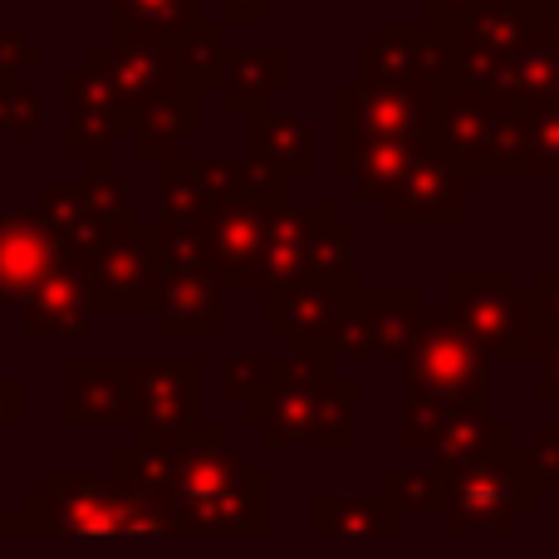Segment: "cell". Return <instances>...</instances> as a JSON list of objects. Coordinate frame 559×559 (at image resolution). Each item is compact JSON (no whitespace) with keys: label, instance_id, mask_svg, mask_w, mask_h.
<instances>
[{"label":"cell","instance_id":"6da1fadb","mask_svg":"<svg viewBox=\"0 0 559 559\" xmlns=\"http://www.w3.org/2000/svg\"><path fill=\"white\" fill-rule=\"evenodd\" d=\"M163 506L173 535L261 540L271 531V481L226 442L216 423L187 427L173 442V481H167Z\"/></svg>","mask_w":559,"mask_h":559},{"label":"cell","instance_id":"7a4b0ae2","mask_svg":"<svg viewBox=\"0 0 559 559\" xmlns=\"http://www.w3.org/2000/svg\"><path fill=\"white\" fill-rule=\"evenodd\" d=\"M241 413L265 447L309 442L319 452H348L358 442V383L338 373L334 358H265V378Z\"/></svg>","mask_w":559,"mask_h":559},{"label":"cell","instance_id":"3957f363","mask_svg":"<svg viewBox=\"0 0 559 559\" xmlns=\"http://www.w3.org/2000/svg\"><path fill=\"white\" fill-rule=\"evenodd\" d=\"M5 535H173V521L157 501L123 491L108 476L84 466H49L39 486L20 496V511L5 515Z\"/></svg>","mask_w":559,"mask_h":559},{"label":"cell","instance_id":"277c9868","mask_svg":"<svg viewBox=\"0 0 559 559\" xmlns=\"http://www.w3.org/2000/svg\"><path fill=\"white\" fill-rule=\"evenodd\" d=\"M525 114L491 88L452 84L427 94L423 138L466 182H525Z\"/></svg>","mask_w":559,"mask_h":559},{"label":"cell","instance_id":"5b68a950","mask_svg":"<svg viewBox=\"0 0 559 559\" xmlns=\"http://www.w3.org/2000/svg\"><path fill=\"white\" fill-rule=\"evenodd\" d=\"M442 496H437V521L447 535H506L540 506L531 472H525L521 442H501L486 456H472L462 466H442Z\"/></svg>","mask_w":559,"mask_h":559},{"label":"cell","instance_id":"8992f818","mask_svg":"<svg viewBox=\"0 0 559 559\" xmlns=\"http://www.w3.org/2000/svg\"><path fill=\"white\" fill-rule=\"evenodd\" d=\"M442 314L491 358H535L540 344L531 295L506 265H452L442 275Z\"/></svg>","mask_w":559,"mask_h":559},{"label":"cell","instance_id":"52a82bcc","mask_svg":"<svg viewBox=\"0 0 559 559\" xmlns=\"http://www.w3.org/2000/svg\"><path fill=\"white\" fill-rule=\"evenodd\" d=\"M74 275L79 289H84L88 314H153L157 295L173 280L163 251H157V226L147 222L114 226L74 265Z\"/></svg>","mask_w":559,"mask_h":559},{"label":"cell","instance_id":"ba28073f","mask_svg":"<svg viewBox=\"0 0 559 559\" xmlns=\"http://www.w3.org/2000/svg\"><path fill=\"white\" fill-rule=\"evenodd\" d=\"M354 84H388L407 94H442L456 84L452 35L427 20H383L368 45L354 55Z\"/></svg>","mask_w":559,"mask_h":559},{"label":"cell","instance_id":"9c48e42d","mask_svg":"<svg viewBox=\"0 0 559 559\" xmlns=\"http://www.w3.org/2000/svg\"><path fill=\"white\" fill-rule=\"evenodd\" d=\"M427 329L423 289H354L338 324L324 334V358H388L403 364Z\"/></svg>","mask_w":559,"mask_h":559},{"label":"cell","instance_id":"30bf717a","mask_svg":"<svg viewBox=\"0 0 559 559\" xmlns=\"http://www.w3.org/2000/svg\"><path fill=\"white\" fill-rule=\"evenodd\" d=\"M407 397H462V403H491V354L452 324L447 314H427L423 338L403 358Z\"/></svg>","mask_w":559,"mask_h":559},{"label":"cell","instance_id":"8fae6325","mask_svg":"<svg viewBox=\"0 0 559 559\" xmlns=\"http://www.w3.org/2000/svg\"><path fill=\"white\" fill-rule=\"evenodd\" d=\"M427 98L388 84H344L334 94V177L354 163L364 147L423 138Z\"/></svg>","mask_w":559,"mask_h":559},{"label":"cell","instance_id":"7c38bea8","mask_svg":"<svg viewBox=\"0 0 559 559\" xmlns=\"http://www.w3.org/2000/svg\"><path fill=\"white\" fill-rule=\"evenodd\" d=\"M138 373V442H177L187 427L202 423V364L192 354L177 358H133Z\"/></svg>","mask_w":559,"mask_h":559},{"label":"cell","instance_id":"4fadbf2b","mask_svg":"<svg viewBox=\"0 0 559 559\" xmlns=\"http://www.w3.org/2000/svg\"><path fill=\"white\" fill-rule=\"evenodd\" d=\"M64 423L69 427H133L138 373L128 354H79L64 358Z\"/></svg>","mask_w":559,"mask_h":559},{"label":"cell","instance_id":"5bb4252c","mask_svg":"<svg viewBox=\"0 0 559 559\" xmlns=\"http://www.w3.org/2000/svg\"><path fill=\"white\" fill-rule=\"evenodd\" d=\"M354 280L334 285V280H295V285L265 289V329L285 338L289 354L299 358H324V334L338 324V314L354 299Z\"/></svg>","mask_w":559,"mask_h":559},{"label":"cell","instance_id":"9a60e30c","mask_svg":"<svg viewBox=\"0 0 559 559\" xmlns=\"http://www.w3.org/2000/svg\"><path fill=\"white\" fill-rule=\"evenodd\" d=\"M64 265L74 261L35 206H0V305L15 309L39 280Z\"/></svg>","mask_w":559,"mask_h":559},{"label":"cell","instance_id":"2e32d148","mask_svg":"<svg viewBox=\"0 0 559 559\" xmlns=\"http://www.w3.org/2000/svg\"><path fill=\"white\" fill-rule=\"evenodd\" d=\"M104 88L114 94L118 108L138 114L143 104L182 88L177 79V45H138V39H108V45H94L84 59Z\"/></svg>","mask_w":559,"mask_h":559},{"label":"cell","instance_id":"e0dca14e","mask_svg":"<svg viewBox=\"0 0 559 559\" xmlns=\"http://www.w3.org/2000/svg\"><path fill=\"white\" fill-rule=\"evenodd\" d=\"M329 216H338L329 202H275L265 216L261 255L246 271V289H275L309 280V241Z\"/></svg>","mask_w":559,"mask_h":559},{"label":"cell","instance_id":"ac0fdd59","mask_svg":"<svg viewBox=\"0 0 559 559\" xmlns=\"http://www.w3.org/2000/svg\"><path fill=\"white\" fill-rule=\"evenodd\" d=\"M466 216H472V182L442 157L423 163L378 202L383 226H466Z\"/></svg>","mask_w":559,"mask_h":559},{"label":"cell","instance_id":"d6986e66","mask_svg":"<svg viewBox=\"0 0 559 559\" xmlns=\"http://www.w3.org/2000/svg\"><path fill=\"white\" fill-rule=\"evenodd\" d=\"M447 35H452L456 84H481L501 59H511L515 49L531 45V15L521 5H511V0H486Z\"/></svg>","mask_w":559,"mask_h":559},{"label":"cell","instance_id":"ffe728a7","mask_svg":"<svg viewBox=\"0 0 559 559\" xmlns=\"http://www.w3.org/2000/svg\"><path fill=\"white\" fill-rule=\"evenodd\" d=\"M64 94H69V123H64V153L74 163H94L108 157V147L118 138H128L133 114L114 104V94L104 88V79L88 64H69L64 69Z\"/></svg>","mask_w":559,"mask_h":559},{"label":"cell","instance_id":"44dd1931","mask_svg":"<svg viewBox=\"0 0 559 559\" xmlns=\"http://www.w3.org/2000/svg\"><path fill=\"white\" fill-rule=\"evenodd\" d=\"M35 212L45 216V226L59 236V246L69 251L74 265L114 231L104 206H98V197H94V187H88V177H49V182L39 187Z\"/></svg>","mask_w":559,"mask_h":559},{"label":"cell","instance_id":"7402d4cb","mask_svg":"<svg viewBox=\"0 0 559 559\" xmlns=\"http://www.w3.org/2000/svg\"><path fill=\"white\" fill-rule=\"evenodd\" d=\"M285 84H289V49L285 45H261V49L231 45L226 49L216 98H222L226 114L251 118V114H261V108H271V98Z\"/></svg>","mask_w":559,"mask_h":559},{"label":"cell","instance_id":"603a6c76","mask_svg":"<svg viewBox=\"0 0 559 559\" xmlns=\"http://www.w3.org/2000/svg\"><path fill=\"white\" fill-rule=\"evenodd\" d=\"M163 338H216L226 329V289L216 275H173L153 305Z\"/></svg>","mask_w":559,"mask_h":559},{"label":"cell","instance_id":"cb8c5ba5","mask_svg":"<svg viewBox=\"0 0 559 559\" xmlns=\"http://www.w3.org/2000/svg\"><path fill=\"white\" fill-rule=\"evenodd\" d=\"M275 202H226L216 206V216L206 222V241H212V261H216V280L222 289H246V271L261 255L265 241V216H271Z\"/></svg>","mask_w":559,"mask_h":559},{"label":"cell","instance_id":"d4e9b609","mask_svg":"<svg viewBox=\"0 0 559 559\" xmlns=\"http://www.w3.org/2000/svg\"><path fill=\"white\" fill-rule=\"evenodd\" d=\"M202 133V94L192 88H173V94L153 98L133 114L128 128V143L143 163H167V157H182V147Z\"/></svg>","mask_w":559,"mask_h":559},{"label":"cell","instance_id":"484cf974","mask_svg":"<svg viewBox=\"0 0 559 559\" xmlns=\"http://www.w3.org/2000/svg\"><path fill=\"white\" fill-rule=\"evenodd\" d=\"M241 153L275 163L289 182H309L314 177V128L295 108H261L246 118Z\"/></svg>","mask_w":559,"mask_h":559},{"label":"cell","instance_id":"4316f807","mask_svg":"<svg viewBox=\"0 0 559 559\" xmlns=\"http://www.w3.org/2000/svg\"><path fill=\"white\" fill-rule=\"evenodd\" d=\"M20 319V334H45V338H84L88 334V305H84V289H79L74 265L55 271L49 280H39L25 299L15 305Z\"/></svg>","mask_w":559,"mask_h":559},{"label":"cell","instance_id":"83f0119b","mask_svg":"<svg viewBox=\"0 0 559 559\" xmlns=\"http://www.w3.org/2000/svg\"><path fill=\"white\" fill-rule=\"evenodd\" d=\"M432 143L427 138H397V143H373L364 147V153L354 157V163L338 173V182H348V192H354V202H383L388 192H393L397 182H407V177L417 173L423 163H432Z\"/></svg>","mask_w":559,"mask_h":559},{"label":"cell","instance_id":"f1b7e54d","mask_svg":"<svg viewBox=\"0 0 559 559\" xmlns=\"http://www.w3.org/2000/svg\"><path fill=\"white\" fill-rule=\"evenodd\" d=\"M153 202H157V222L167 226H206L216 216V192L206 182L202 157H167L153 163Z\"/></svg>","mask_w":559,"mask_h":559},{"label":"cell","instance_id":"f546056e","mask_svg":"<svg viewBox=\"0 0 559 559\" xmlns=\"http://www.w3.org/2000/svg\"><path fill=\"white\" fill-rule=\"evenodd\" d=\"M309 535L314 540H397L403 521L368 496L314 491L309 496Z\"/></svg>","mask_w":559,"mask_h":559},{"label":"cell","instance_id":"4dcf8cb0","mask_svg":"<svg viewBox=\"0 0 559 559\" xmlns=\"http://www.w3.org/2000/svg\"><path fill=\"white\" fill-rule=\"evenodd\" d=\"M114 39L138 45H177L202 20V0H108Z\"/></svg>","mask_w":559,"mask_h":559},{"label":"cell","instance_id":"1f68e13d","mask_svg":"<svg viewBox=\"0 0 559 559\" xmlns=\"http://www.w3.org/2000/svg\"><path fill=\"white\" fill-rule=\"evenodd\" d=\"M501 442H515L511 427L496 423L491 407H472V413L452 417V423L432 437L427 456H432V472H442V466H462V462H472V456H486Z\"/></svg>","mask_w":559,"mask_h":559},{"label":"cell","instance_id":"d6a6232c","mask_svg":"<svg viewBox=\"0 0 559 559\" xmlns=\"http://www.w3.org/2000/svg\"><path fill=\"white\" fill-rule=\"evenodd\" d=\"M108 481H118L123 491L147 496V501L163 506L167 481H173V442H138L133 437L128 447H114V456H108Z\"/></svg>","mask_w":559,"mask_h":559},{"label":"cell","instance_id":"836d02e7","mask_svg":"<svg viewBox=\"0 0 559 559\" xmlns=\"http://www.w3.org/2000/svg\"><path fill=\"white\" fill-rule=\"evenodd\" d=\"M226 25L222 20H197L182 39H177V79L192 94H206V88L222 84V64H226Z\"/></svg>","mask_w":559,"mask_h":559},{"label":"cell","instance_id":"e575fe53","mask_svg":"<svg viewBox=\"0 0 559 559\" xmlns=\"http://www.w3.org/2000/svg\"><path fill=\"white\" fill-rule=\"evenodd\" d=\"M437 496H442V476L432 466H383L378 472L373 501L383 511H393L397 521H407V515H437Z\"/></svg>","mask_w":559,"mask_h":559},{"label":"cell","instance_id":"d590c367","mask_svg":"<svg viewBox=\"0 0 559 559\" xmlns=\"http://www.w3.org/2000/svg\"><path fill=\"white\" fill-rule=\"evenodd\" d=\"M354 246H358L354 226H348L344 216H329L314 231V241H309V280L348 285V280H354Z\"/></svg>","mask_w":559,"mask_h":559},{"label":"cell","instance_id":"8d00e7d4","mask_svg":"<svg viewBox=\"0 0 559 559\" xmlns=\"http://www.w3.org/2000/svg\"><path fill=\"white\" fill-rule=\"evenodd\" d=\"M472 407H491V403H462V397H407L403 423H397V442L413 447V452H427L432 437L442 432L452 417L472 413Z\"/></svg>","mask_w":559,"mask_h":559},{"label":"cell","instance_id":"74e56055","mask_svg":"<svg viewBox=\"0 0 559 559\" xmlns=\"http://www.w3.org/2000/svg\"><path fill=\"white\" fill-rule=\"evenodd\" d=\"M525 182H559V104L525 114Z\"/></svg>","mask_w":559,"mask_h":559},{"label":"cell","instance_id":"f35d334b","mask_svg":"<svg viewBox=\"0 0 559 559\" xmlns=\"http://www.w3.org/2000/svg\"><path fill=\"white\" fill-rule=\"evenodd\" d=\"M157 251H163V261H167V271L173 275H216L206 226H167V222H157Z\"/></svg>","mask_w":559,"mask_h":559},{"label":"cell","instance_id":"ab89813d","mask_svg":"<svg viewBox=\"0 0 559 559\" xmlns=\"http://www.w3.org/2000/svg\"><path fill=\"white\" fill-rule=\"evenodd\" d=\"M521 456H525V472H531L535 491L559 496V417H545V423L525 437Z\"/></svg>","mask_w":559,"mask_h":559},{"label":"cell","instance_id":"60d3db41","mask_svg":"<svg viewBox=\"0 0 559 559\" xmlns=\"http://www.w3.org/2000/svg\"><path fill=\"white\" fill-rule=\"evenodd\" d=\"M45 64V45H35V39H25L20 29L0 25V98L10 94V88L25 84L29 69Z\"/></svg>","mask_w":559,"mask_h":559},{"label":"cell","instance_id":"b9f144b4","mask_svg":"<svg viewBox=\"0 0 559 559\" xmlns=\"http://www.w3.org/2000/svg\"><path fill=\"white\" fill-rule=\"evenodd\" d=\"M39 118H45V94H39V84H20L0 98V138L35 133Z\"/></svg>","mask_w":559,"mask_h":559},{"label":"cell","instance_id":"7bdbcfd3","mask_svg":"<svg viewBox=\"0 0 559 559\" xmlns=\"http://www.w3.org/2000/svg\"><path fill=\"white\" fill-rule=\"evenodd\" d=\"M525 295H531V309H535L540 334H559V265H540L535 280L525 285Z\"/></svg>","mask_w":559,"mask_h":559},{"label":"cell","instance_id":"ee69618b","mask_svg":"<svg viewBox=\"0 0 559 559\" xmlns=\"http://www.w3.org/2000/svg\"><path fill=\"white\" fill-rule=\"evenodd\" d=\"M202 167H206V182H212V192H216V202H241L246 197V163L241 157H231V153H206L202 157Z\"/></svg>","mask_w":559,"mask_h":559},{"label":"cell","instance_id":"f6af8a7d","mask_svg":"<svg viewBox=\"0 0 559 559\" xmlns=\"http://www.w3.org/2000/svg\"><path fill=\"white\" fill-rule=\"evenodd\" d=\"M261 378H265V358H255V354H236V358H226V368H222V397L226 403H236L241 407L246 397L261 388Z\"/></svg>","mask_w":559,"mask_h":559},{"label":"cell","instance_id":"bcb514c9","mask_svg":"<svg viewBox=\"0 0 559 559\" xmlns=\"http://www.w3.org/2000/svg\"><path fill=\"white\" fill-rule=\"evenodd\" d=\"M535 358H540V378H535V397L545 407L559 413V334H540L535 344Z\"/></svg>","mask_w":559,"mask_h":559},{"label":"cell","instance_id":"7dc6e473","mask_svg":"<svg viewBox=\"0 0 559 559\" xmlns=\"http://www.w3.org/2000/svg\"><path fill=\"white\" fill-rule=\"evenodd\" d=\"M407 5H423V20L437 29H452L462 25L466 15H472L476 5H486V0H407Z\"/></svg>","mask_w":559,"mask_h":559},{"label":"cell","instance_id":"c3c4849f","mask_svg":"<svg viewBox=\"0 0 559 559\" xmlns=\"http://www.w3.org/2000/svg\"><path fill=\"white\" fill-rule=\"evenodd\" d=\"M20 423H25V383L0 368V427H20Z\"/></svg>","mask_w":559,"mask_h":559},{"label":"cell","instance_id":"681fc988","mask_svg":"<svg viewBox=\"0 0 559 559\" xmlns=\"http://www.w3.org/2000/svg\"><path fill=\"white\" fill-rule=\"evenodd\" d=\"M280 0H222V25H265Z\"/></svg>","mask_w":559,"mask_h":559},{"label":"cell","instance_id":"f907efd6","mask_svg":"<svg viewBox=\"0 0 559 559\" xmlns=\"http://www.w3.org/2000/svg\"><path fill=\"white\" fill-rule=\"evenodd\" d=\"M531 39L559 55V0H555V5H545L540 15H531Z\"/></svg>","mask_w":559,"mask_h":559},{"label":"cell","instance_id":"816d5d0a","mask_svg":"<svg viewBox=\"0 0 559 559\" xmlns=\"http://www.w3.org/2000/svg\"><path fill=\"white\" fill-rule=\"evenodd\" d=\"M511 5H521L525 15H540V10H545V5H555V0H511Z\"/></svg>","mask_w":559,"mask_h":559},{"label":"cell","instance_id":"f5cc1de1","mask_svg":"<svg viewBox=\"0 0 559 559\" xmlns=\"http://www.w3.org/2000/svg\"><path fill=\"white\" fill-rule=\"evenodd\" d=\"M74 5H108V0H74Z\"/></svg>","mask_w":559,"mask_h":559},{"label":"cell","instance_id":"db71d44e","mask_svg":"<svg viewBox=\"0 0 559 559\" xmlns=\"http://www.w3.org/2000/svg\"><path fill=\"white\" fill-rule=\"evenodd\" d=\"M0 535H5V506H0Z\"/></svg>","mask_w":559,"mask_h":559},{"label":"cell","instance_id":"11a10c76","mask_svg":"<svg viewBox=\"0 0 559 559\" xmlns=\"http://www.w3.org/2000/svg\"><path fill=\"white\" fill-rule=\"evenodd\" d=\"M555 192H559V182H555Z\"/></svg>","mask_w":559,"mask_h":559}]
</instances>
